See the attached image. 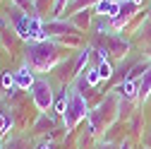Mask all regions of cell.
Segmentation results:
<instances>
[{
    "mask_svg": "<svg viewBox=\"0 0 151 149\" xmlns=\"http://www.w3.org/2000/svg\"><path fill=\"white\" fill-rule=\"evenodd\" d=\"M63 43H58L55 39L48 41H36V43H27L24 48V65H29L34 72H48L63 58Z\"/></svg>",
    "mask_w": 151,
    "mask_h": 149,
    "instance_id": "obj_1",
    "label": "cell"
},
{
    "mask_svg": "<svg viewBox=\"0 0 151 149\" xmlns=\"http://www.w3.org/2000/svg\"><path fill=\"white\" fill-rule=\"evenodd\" d=\"M118 111H120V96L113 91V94H108L93 111H89V116H86L89 135H96V132H101V130L110 127V123L118 118Z\"/></svg>",
    "mask_w": 151,
    "mask_h": 149,
    "instance_id": "obj_2",
    "label": "cell"
},
{
    "mask_svg": "<svg viewBox=\"0 0 151 149\" xmlns=\"http://www.w3.org/2000/svg\"><path fill=\"white\" fill-rule=\"evenodd\" d=\"M65 96H67V108H65V113H63V123H65V130L67 132H72L74 127H77L82 120H86L89 116V103L84 99V94H79L74 87H70L65 91Z\"/></svg>",
    "mask_w": 151,
    "mask_h": 149,
    "instance_id": "obj_3",
    "label": "cell"
},
{
    "mask_svg": "<svg viewBox=\"0 0 151 149\" xmlns=\"http://www.w3.org/2000/svg\"><path fill=\"white\" fill-rule=\"evenodd\" d=\"M3 14L7 17V22H10L12 29L17 31V36L24 39V41H29V20H31L34 14H27L22 7H17L14 3H7L5 10H3Z\"/></svg>",
    "mask_w": 151,
    "mask_h": 149,
    "instance_id": "obj_4",
    "label": "cell"
},
{
    "mask_svg": "<svg viewBox=\"0 0 151 149\" xmlns=\"http://www.w3.org/2000/svg\"><path fill=\"white\" fill-rule=\"evenodd\" d=\"M29 91H31V101H34L36 108H39V113H48V111L53 108L55 94H53V87L48 84V80H36Z\"/></svg>",
    "mask_w": 151,
    "mask_h": 149,
    "instance_id": "obj_5",
    "label": "cell"
},
{
    "mask_svg": "<svg viewBox=\"0 0 151 149\" xmlns=\"http://www.w3.org/2000/svg\"><path fill=\"white\" fill-rule=\"evenodd\" d=\"M137 10H139L137 3H132V0H120V12H118L115 20H110V27H113V29H122L132 17L137 14Z\"/></svg>",
    "mask_w": 151,
    "mask_h": 149,
    "instance_id": "obj_6",
    "label": "cell"
},
{
    "mask_svg": "<svg viewBox=\"0 0 151 149\" xmlns=\"http://www.w3.org/2000/svg\"><path fill=\"white\" fill-rule=\"evenodd\" d=\"M17 39H19V36L12 29V24L7 22V17L0 14V43H3V48H14Z\"/></svg>",
    "mask_w": 151,
    "mask_h": 149,
    "instance_id": "obj_7",
    "label": "cell"
},
{
    "mask_svg": "<svg viewBox=\"0 0 151 149\" xmlns=\"http://www.w3.org/2000/svg\"><path fill=\"white\" fill-rule=\"evenodd\" d=\"M106 48L110 51V55H115V58H125L129 43H127V39H122L118 34H108L106 36Z\"/></svg>",
    "mask_w": 151,
    "mask_h": 149,
    "instance_id": "obj_8",
    "label": "cell"
},
{
    "mask_svg": "<svg viewBox=\"0 0 151 149\" xmlns=\"http://www.w3.org/2000/svg\"><path fill=\"white\" fill-rule=\"evenodd\" d=\"M34 82H36V77H34V70L29 67V65H22L19 70L14 72V87L17 89H31L34 87Z\"/></svg>",
    "mask_w": 151,
    "mask_h": 149,
    "instance_id": "obj_9",
    "label": "cell"
},
{
    "mask_svg": "<svg viewBox=\"0 0 151 149\" xmlns=\"http://www.w3.org/2000/svg\"><path fill=\"white\" fill-rule=\"evenodd\" d=\"M115 94L120 96V99H125V101H129V99H134V96H139V82L137 80H122L115 89Z\"/></svg>",
    "mask_w": 151,
    "mask_h": 149,
    "instance_id": "obj_10",
    "label": "cell"
},
{
    "mask_svg": "<svg viewBox=\"0 0 151 149\" xmlns=\"http://www.w3.org/2000/svg\"><path fill=\"white\" fill-rule=\"evenodd\" d=\"M70 22H72L74 27H77L79 31H86V27L91 24V14H89V7H86V10H77V12H74V14L70 17Z\"/></svg>",
    "mask_w": 151,
    "mask_h": 149,
    "instance_id": "obj_11",
    "label": "cell"
},
{
    "mask_svg": "<svg viewBox=\"0 0 151 149\" xmlns=\"http://www.w3.org/2000/svg\"><path fill=\"white\" fill-rule=\"evenodd\" d=\"M149 96H151V67L139 77V99L146 101Z\"/></svg>",
    "mask_w": 151,
    "mask_h": 149,
    "instance_id": "obj_12",
    "label": "cell"
},
{
    "mask_svg": "<svg viewBox=\"0 0 151 149\" xmlns=\"http://www.w3.org/2000/svg\"><path fill=\"white\" fill-rule=\"evenodd\" d=\"M36 132H46V130H55V120L48 118V113H39V120L34 123Z\"/></svg>",
    "mask_w": 151,
    "mask_h": 149,
    "instance_id": "obj_13",
    "label": "cell"
},
{
    "mask_svg": "<svg viewBox=\"0 0 151 149\" xmlns=\"http://www.w3.org/2000/svg\"><path fill=\"white\" fill-rule=\"evenodd\" d=\"M10 127H12V116L7 113V108H5V103L0 101V135H3V132H7Z\"/></svg>",
    "mask_w": 151,
    "mask_h": 149,
    "instance_id": "obj_14",
    "label": "cell"
},
{
    "mask_svg": "<svg viewBox=\"0 0 151 149\" xmlns=\"http://www.w3.org/2000/svg\"><path fill=\"white\" fill-rule=\"evenodd\" d=\"M70 3H72V0H55V5H53V10H50L53 20H63V12L67 10Z\"/></svg>",
    "mask_w": 151,
    "mask_h": 149,
    "instance_id": "obj_15",
    "label": "cell"
},
{
    "mask_svg": "<svg viewBox=\"0 0 151 149\" xmlns=\"http://www.w3.org/2000/svg\"><path fill=\"white\" fill-rule=\"evenodd\" d=\"M110 7H113V0H99V3L93 5V12H96L99 17H108Z\"/></svg>",
    "mask_w": 151,
    "mask_h": 149,
    "instance_id": "obj_16",
    "label": "cell"
},
{
    "mask_svg": "<svg viewBox=\"0 0 151 149\" xmlns=\"http://www.w3.org/2000/svg\"><path fill=\"white\" fill-rule=\"evenodd\" d=\"M17 7H22L27 14H36V0H10Z\"/></svg>",
    "mask_w": 151,
    "mask_h": 149,
    "instance_id": "obj_17",
    "label": "cell"
},
{
    "mask_svg": "<svg viewBox=\"0 0 151 149\" xmlns=\"http://www.w3.org/2000/svg\"><path fill=\"white\" fill-rule=\"evenodd\" d=\"M96 70H99V74H101V80H110V77H113V65H110V60H101V63L96 65Z\"/></svg>",
    "mask_w": 151,
    "mask_h": 149,
    "instance_id": "obj_18",
    "label": "cell"
},
{
    "mask_svg": "<svg viewBox=\"0 0 151 149\" xmlns=\"http://www.w3.org/2000/svg\"><path fill=\"white\" fill-rule=\"evenodd\" d=\"M0 87H3V91L14 89V72H3V77H0Z\"/></svg>",
    "mask_w": 151,
    "mask_h": 149,
    "instance_id": "obj_19",
    "label": "cell"
},
{
    "mask_svg": "<svg viewBox=\"0 0 151 149\" xmlns=\"http://www.w3.org/2000/svg\"><path fill=\"white\" fill-rule=\"evenodd\" d=\"M84 74H86V82H89L91 87H96V84L101 82V74H99V70H96V67H86V70H84Z\"/></svg>",
    "mask_w": 151,
    "mask_h": 149,
    "instance_id": "obj_20",
    "label": "cell"
},
{
    "mask_svg": "<svg viewBox=\"0 0 151 149\" xmlns=\"http://www.w3.org/2000/svg\"><path fill=\"white\" fill-rule=\"evenodd\" d=\"M5 149H29V142H27L24 137H12Z\"/></svg>",
    "mask_w": 151,
    "mask_h": 149,
    "instance_id": "obj_21",
    "label": "cell"
},
{
    "mask_svg": "<svg viewBox=\"0 0 151 149\" xmlns=\"http://www.w3.org/2000/svg\"><path fill=\"white\" fill-rule=\"evenodd\" d=\"M53 106H55V113H58V116H63V113H65V108H67V96H60V99L55 101Z\"/></svg>",
    "mask_w": 151,
    "mask_h": 149,
    "instance_id": "obj_22",
    "label": "cell"
},
{
    "mask_svg": "<svg viewBox=\"0 0 151 149\" xmlns=\"http://www.w3.org/2000/svg\"><path fill=\"white\" fill-rule=\"evenodd\" d=\"M36 149H55V147H53L50 142H41V144H39V147H36Z\"/></svg>",
    "mask_w": 151,
    "mask_h": 149,
    "instance_id": "obj_23",
    "label": "cell"
},
{
    "mask_svg": "<svg viewBox=\"0 0 151 149\" xmlns=\"http://www.w3.org/2000/svg\"><path fill=\"white\" fill-rule=\"evenodd\" d=\"M96 149H115V147H113V144H110V142H101V144H99V147H96Z\"/></svg>",
    "mask_w": 151,
    "mask_h": 149,
    "instance_id": "obj_24",
    "label": "cell"
},
{
    "mask_svg": "<svg viewBox=\"0 0 151 149\" xmlns=\"http://www.w3.org/2000/svg\"><path fill=\"white\" fill-rule=\"evenodd\" d=\"M118 149H132V147H129V142H122V144H120Z\"/></svg>",
    "mask_w": 151,
    "mask_h": 149,
    "instance_id": "obj_25",
    "label": "cell"
},
{
    "mask_svg": "<svg viewBox=\"0 0 151 149\" xmlns=\"http://www.w3.org/2000/svg\"><path fill=\"white\" fill-rule=\"evenodd\" d=\"M132 3H137V5H142V3H144V0H132Z\"/></svg>",
    "mask_w": 151,
    "mask_h": 149,
    "instance_id": "obj_26",
    "label": "cell"
},
{
    "mask_svg": "<svg viewBox=\"0 0 151 149\" xmlns=\"http://www.w3.org/2000/svg\"><path fill=\"white\" fill-rule=\"evenodd\" d=\"M149 22H151V10H149Z\"/></svg>",
    "mask_w": 151,
    "mask_h": 149,
    "instance_id": "obj_27",
    "label": "cell"
},
{
    "mask_svg": "<svg viewBox=\"0 0 151 149\" xmlns=\"http://www.w3.org/2000/svg\"><path fill=\"white\" fill-rule=\"evenodd\" d=\"M0 149H3V140H0Z\"/></svg>",
    "mask_w": 151,
    "mask_h": 149,
    "instance_id": "obj_28",
    "label": "cell"
}]
</instances>
